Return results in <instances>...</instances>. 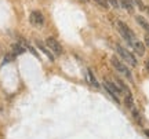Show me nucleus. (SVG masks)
<instances>
[{
  "instance_id": "nucleus-8",
  "label": "nucleus",
  "mask_w": 149,
  "mask_h": 139,
  "mask_svg": "<svg viewBox=\"0 0 149 139\" xmlns=\"http://www.w3.org/2000/svg\"><path fill=\"white\" fill-rule=\"evenodd\" d=\"M36 44H37V47H39L40 50H41V53H44V54L47 55V58L50 59V61H54V55H53L51 53H50V50H47V48H46V47L43 46V44H41L40 41H36Z\"/></svg>"
},
{
  "instance_id": "nucleus-14",
  "label": "nucleus",
  "mask_w": 149,
  "mask_h": 139,
  "mask_svg": "<svg viewBox=\"0 0 149 139\" xmlns=\"http://www.w3.org/2000/svg\"><path fill=\"white\" fill-rule=\"evenodd\" d=\"M133 117L137 120V123H140L141 124V116H140V113L135 110V109H133Z\"/></svg>"
},
{
  "instance_id": "nucleus-18",
  "label": "nucleus",
  "mask_w": 149,
  "mask_h": 139,
  "mask_svg": "<svg viewBox=\"0 0 149 139\" xmlns=\"http://www.w3.org/2000/svg\"><path fill=\"white\" fill-rule=\"evenodd\" d=\"M29 51H31L32 54L35 55V57H36V58H37V57H39V55H37V53H36V51H35V48H33V47H31L29 46Z\"/></svg>"
},
{
  "instance_id": "nucleus-2",
  "label": "nucleus",
  "mask_w": 149,
  "mask_h": 139,
  "mask_svg": "<svg viewBox=\"0 0 149 139\" xmlns=\"http://www.w3.org/2000/svg\"><path fill=\"white\" fill-rule=\"evenodd\" d=\"M118 28H119V33L123 36V39L128 43V44H133V41L135 40V36L134 33L130 31V28L123 22H118Z\"/></svg>"
},
{
  "instance_id": "nucleus-16",
  "label": "nucleus",
  "mask_w": 149,
  "mask_h": 139,
  "mask_svg": "<svg viewBox=\"0 0 149 139\" xmlns=\"http://www.w3.org/2000/svg\"><path fill=\"white\" fill-rule=\"evenodd\" d=\"M108 1H109L112 6H113V8H119V1H118V0H108Z\"/></svg>"
},
{
  "instance_id": "nucleus-21",
  "label": "nucleus",
  "mask_w": 149,
  "mask_h": 139,
  "mask_svg": "<svg viewBox=\"0 0 149 139\" xmlns=\"http://www.w3.org/2000/svg\"><path fill=\"white\" fill-rule=\"evenodd\" d=\"M145 134H146V135L149 136V130H145Z\"/></svg>"
},
{
  "instance_id": "nucleus-9",
  "label": "nucleus",
  "mask_w": 149,
  "mask_h": 139,
  "mask_svg": "<svg viewBox=\"0 0 149 139\" xmlns=\"http://www.w3.org/2000/svg\"><path fill=\"white\" fill-rule=\"evenodd\" d=\"M124 103L130 110H133L134 109V100H133V95H131V92H127V96H126V99H124Z\"/></svg>"
},
{
  "instance_id": "nucleus-4",
  "label": "nucleus",
  "mask_w": 149,
  "mask_h": 139,
  "mask_svg": "<svg viewBox=\"0 0 149 139\" xmlns=\"http://www.w3.org/2000/svg\"><path fill=\"white\" fill-rule=\"evenodd\" d=\"M116 50H118V53H119V55L124 59L126 62H128L131 66H137V59L134 58V55L131 54V53H128L126 48H123L122 46H118L116 47Z\"/></svg>"
},
{
  "instance_id": "nucleus-11",
  "label": "nucleus",
  "mask_w": 149,
  "mask_h": 139,
  "mask_svg": "<svg viewBox=\"0 0 149 139\" xmlns=\"http://www.w3.org/2000/svg\"><path fill=\"white\" fill-rule=\"evenodd\" d=\"M135 19H137V22H138V23H140V25L142 26V29L146 32V33H149V23L146 22V21H145V19L142 18V17H140V15L137 17Z\"/></svg>"
},
{
  "instance_id": "nucleus-17",
  "label": "nucleus",
  "mask_w": 149,
  "mask_h": 139,
  "mask_svg": "<svg viewBox=\"0 0 149 139\" xmlns=\"http://www.w3.org/2000/svg\"><path fill=\"white\" fill-rule=\"evenodd\" d=\"M95 1H97L98 4H101V6H102L104 8H108V4H106L105 1H102V0H95Z\"/></svg>"
},
{
  "instance_id": "nucleus-15",
  "label": "nucleus",
  "mask_w": 149,
  "mask_h": 139,
  "mask_svg": "<svg viewBox=\"0 0 149 139\" xmlns=\"http://www.w3.org/2000/svg\"><path fill=\"white\" fill-rule=\"evenodd\" d=\"M135 3H137V6L140 7V10H146V7L144 6V3H142L141 0H135Z\"/></svg>"
},
{
  "instance_id": "nucleus-22",
  "label": "nucleus",
  "mask_w": 149,
  "mask_h": 139,
  "mask_svg": "<svg viewBox=\"0 0 149 139\" xmlns=\"http://www.w3.org/2000/svg\"><path fill=\"white\" fill-rule=\"evenodd\" d=\"M146 11H148V15H149V7H146Z\"/></svg>"
},
{
  "instance_id": "nucleus-12",
  "label": "nucleus",
  "mask_w": 149,
  "mask_h": 139,
  "mask_svg": "<svg viewBox=\"0 0 149 139\" xmlns=\"http://www.w3.org/2000/svg\"><path fill=\"white\" fill-rule=\"evenodd\" d=\"M87 77H88V80L91 81V84L94 85V87H100V84H98V81H97V78H95V76L93 74V72H91V69H87Z\"/></svg>"
},
{
  "instance_id": "nucleus-13",
  "label": "nucleus",
  "mask_w": 149,
  "mask_h": 139,
  "mask_svg": "<svg viewBox=\"0 0 149 139\" xmlns=\"http://www.w3.org/2000/svg\"><path fill=\"white\" fill-rule=\"evenodd\" d=\"M13 51H14V54H24L25 48L22 46H19V44H14L13 46Z\"/></svg>"
},
{
  "instance_id": "nucleus-20",
  "label": "nucleus",
  "mask_w": 149,
  "mask_h": 139,
  "mask_svg": "<svg viewBox=\"0 0 149 139\" xmlns=\"http://www.w3.org/2000/svg\"><path fill=\"white\" fill-rule=\"evenodd\" d=\"M145 66H146V70H148V72H149V59H148V61H146V62H145Z\"/></svg>"
},
{
  "instance_id": "nucleus-6",
  "label": "nucleus",
  "mask_w": 149,
  "mask_h": 139,
  "mask_svg": "<svg viewBox=\"0 0 149 139\" xmlns=\"http://www.w3.org/2000/svg\"><path fill=\"white\" fill-rule=\"evenodd\" d=\"M31 23L36 25V26H41L44 25V17L40 11H32L31 13Z\"/></svg>"
},
{
  "instance_id": "nucleus-1",
  "label": "nucleus",
  "mask_w": 149,
  "mask_h": 139,
  "mask_svg": "<svg viewBox=\"0 0 149 139\" xmlns=\"http://www.w3.org/2000/svg\"><path fill=\"white\" fill-rule=\"evenodd\" d=\"M110 62H112V65L115 66V69L118 70L119 73H122L124 77H127L128 80H133V76H131V72L128 70V68L126 66L124 63H122V62L119 61L116 57H112L110 58Z\"/></svg>"
},
{
  "instance_id": "nucleus-3",
  "label": "nucleus",
  "mask_w": 149,
  "mask_h": 139,
  "mask_svg": "<svg viewBox=\"0 0 149 139\" xmlns=\"http://www.w3.org/2000/svg\"><path fill=\"white\" fill-rule=\"evenodd\" d=\"M104 87H105V90L108 91V94H109L113 99H115V102H118V103H119V98H118V96H119V94L122 92V90L119 88L118 85H115L113 83H110V81H106V80L104 81Z\"/></svg>"
},
{
  "instance_id": "nucleus-19",
  "label": "nucleus",
  "mask_w": 149,
  "mask_h": 139,
  "mask_svg": "<svg viewBox=\"0 0 149 139\" xmlns=\"http://www.w3.org/2000/svg\"><path fill=\"white\" fill-rule=\"evenodd\" d=\"M145 44L149 47V36H146V37H145Z\"/></svg>"
},
{
  "instance_id": "nucleus-10",
  "label": "nucleus",
  "mask_w": 149,
  "mask_h": 139,
  "mask_svg": "<svg viewBox=\"0 0 149 139\" xmlns=\"http://www.w3.org/2000/svg\"><path fill=\"white\" fill-rule=\"evenodd\" d=\"M120 3H122L123 8H126L128 13H133L134 11V6H133V1L131 0H122Z\"/></svg>"
},
{
  "instance_id": "nucleus-7",
  "label": "nucleus",
  "mask_w": 149,
  "mask_h": 139,
  "mask_svg": "<svg viewBox=\"0 0 149 139\" xmlns=\"http://www.w3.org/2000/svg\"><path fill=\"white\" fill-rule=\"evenodd\" d=\"M131 46H133L134 51H135L138 55H144V54H145V46L142 44L141 41H138V40H134Z\"/></svg>"
},
{
  "instance_id": "nucleus-5",
  "label": "nucleus",
  "mask_w": 149,
  "mask_h": 139,
  "mask_svg": "<svg viewBox=\"0 0 149 139\" xmlns=\"http://www.w3.org/2000/svg\"><path fill=\"white\" fill-rule=\"evenodd\" d=\"M46 46L48 47V50L50 51H53L55 55H61L62 54V47H61V44L57 41L55 39H53V37H48L47 40H46Z\"/></svg>"
}]
</instances>
